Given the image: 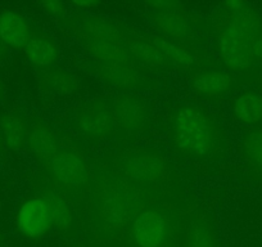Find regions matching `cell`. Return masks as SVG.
Segmentation results:
<instances>
[{
    "mask_svg": "<svg viewBox=\"0 0 262 247\" xmlns=\"http://www.w3.org/2000/svg\"><path fill=\"white\" fill-rule=\"evenodd\" d=\"M213 45L228 69L247 71L262 64V17L246 2H226L211 19Z\"/></svg>",
    "mask_w": 262,
    "mask_h": 247,
    "instance_id": "6da1fadb",
    "label": "cell"
},
{
    "mask_svg": "<svg viewBox=\"0 0 262 247\" xmlns=\"http://www.w3.org/2000/svg\"><path fill=\"white\" fill-rule=\"evenodd\" d=\"M176 151L193 160H216L225 152L226 137L215 116L201 105H183L171 118Z\"/></svg>",
    "mask_w": 262,
    "mask_h": 247,
    "instance_id": "7a4b0ae2",
    "label": "cell"
},
{
    "mask_svg": "<svg viewBox=\"0 0 262 247\" xmlns=\"http://www.w3.org/2000/svg\"><path fill=\"white\" fill-rule=\"evenodd\" d=\"M142 184L122 173L104 174L94 183V203L100 223L108 231L130 227L145 208Z\"/></svg>",
    "mask_w": 262,
    "mask_h": 247,
    "instance_id": "3957f363",
    "label": "cell"
},
{
    "mask_svg": "<svg viewBox=\"0 0 262 247\" xmlns=\"http://www.w3.org/2000/svg\"><path fill=\"white\" fill-rule=\"evenodd\" d=\"M120 163V173L142 186H162L170 179L167 161L152 150H128L121 155Z\"/></svg>",
    "mask_w": 262,
    "mask_h": 247,
    "instance_id": "277c9868",
    "label": "cell"
},
{
    "mask_svg": "<svg viewBox=\"0 0 262 247\" xmlns=\"http://www.w3.org/2000/svg\"><path fill=\"white\" fill-rule=\"evenodd\" d=\"M44 168L60 190L79 191L89 183L90 171L84 156L70 146L60 145Z\"/></svg>",
    "mask_w": 262,
    "mask_h": 247,
    "instance_id": "5b68a950",
    "label": "cell"
},
{
    "mask_svg": "<svg viewBox=\"0 0 262 247\" xmlns=\"http://www.w3.org/2000/svg\"><path fill=\"white\" fill-rule=\"evenodd\" d=\"M156 29L162 37L180 44L191 45L194 40V22L181 3L162 2L153 4L150 13Z\"/></svg>",
    "mask_w": 262,
    "mask_h": 247,
    "instance_id": "8992f818",
    "label": "cell"
},
{
    "mask_svg": "<svg viewBox=\"0 0 262 247\" xmlns=\"http://www.w3.org/2000/svg\"><path fill=\"white\" fill-rule=\"evenodd\" d=\"M76 123L80 132L90 139L99 140L120 132L117 117L111 102L93 100L79 108Z\"/></svg>",
    "mask_w": 262,
    "mask_h": 247,
    "instance_id": "52a82bcc",
    "label": "cell"
},
{
    "mask_svg": "<svg viewBox=\"0 0 262 247\" xmlns=\"http://www.w3.org/2000/svg\"><path fill=\"white\" fill-rule=\"evenodd\" d=\"M170 237V224L162 211L144 209L131 224L135 247H165Z\"/></svg>",
    "mask_w": 262,
    "mask_h": 247,
    "instance_id": "ba28073f",
    "label": "cell"
},
{
    "mask_svg": "<svg viewBox=\"0 0 262 247\" xmlns=\"http://www.w3.org/2000/svg\"><path fill=\"white\" fill-rule=\"evenodd\" d=\"M16 223L25 237H44L53 228L52 209L47 198L35 196L25 201L17 213Z\"/></svg>",
    "mask_w": 262,
    "mask_h": 247,
    "instance_id": "9c48e42d",
    "label": "cell"
},
{
    "mask_svg": "<svg viewBox=\"0 0 262 247\" xmlns=\"http://www.w3.org/2000/svg\"><path fill=\"white\" fill-rule=\"evenodd\" d=\"M120 130L143 133L150 122V110L142 97L135 94H121L112 100Z\"/></svg>",
    "mask_w": 262,
    "mask_h": 247,
    "instance_id": "30bf717a",
    "label": "cell"
},
{
    "mask_svg": "<svg viewBox=\"0 0 262 247\" xmlns=\"http://www.w3.org/2000/svg\"><path fill=\"white\" fill-rule=\"evenodd\" d=\"M97 65L100 75L118 89L126 90L138 87L144 79L142 65L138 64L134 58H122Z\"/></svg>",
    "mask_w": 262,
    "mask_h": 247,
    "instance_id": "8fae6325",
    "label": "cell"
},
{
    "mask_svg": "<svg viewBox=\"0 0 262 247\" xmlns=\"http://www.w3.org/2000/svg\"><path fill=\"white\" fill-rule=\"evenodd\" d=\"M235 79L230 72L223 70L202 69L193 74L191 88L198 97L207 100H215L230 92Z\"/></svg>",
    "mask_w": 262,
    "mask_h": 247,
    "instance_id": "7c38bea8",
    "label": "cell"
},
{
    "mask_svg": "<svg viewBox=\"0 0 262 247\" xmlns=\"http://www.w3.org/2000/svg\"><path fill=\"white\" fill-rule=\"evenodd\" d=\"M239 155L252 181L262 183V123L246 128L239 140Z\"/></svg>",
    "mask_w": 262,
    "mask_h": 247,
    "instance_id": "4fadbf2b",
    "label": "cell"
},
{
    "mask_svg": "<svg viewBox=\"0 0 262 247\" xmlns=\"http://www.w3.org/2000/svg\"><path fill=\"white\" fill-rule=\"evenodd\" d=\"M27 145L34 157L44 166L57 153L62 143L57 133L49 125L37 121L29 128Z\"/></svg>",
    "mask_w": 262,
    "mask_h": 247,
    "instance_id": "5bb4252c",
    "label": "cell"
},
{
    "mask_svg": "<svg viewBox=\"0 0 262 247\" xmlns=\"http://www.w3.org/2000/svg\"><path fill=\"white\" fill-rule=\"evenodd\" d=\"M34 32L35 30L21 14L11 11L0 13V40L8 47L22 52Z\"/></svg>",
    "mask_w": 262,
    "mask_h": 247,
    "instance_id": "9a60e30c",
    "label": "cell"
},
{
    "mask_svg": "<svg viewBox=\"0 0 262 247\" xmlns=\"http://www.w3.org/2000/svg\"><path fill=\"white\" fill-rule=\"evenodd\" d=\"M231 117L247 128L262 123V94L256 90H243L231 103Z\"/></svg>",
    "mask_w": 262,
    "mask_h": 247,
    "instance_id": "2e32d148",
    "label": "cell"
},
{
    "mask_svg": "<svg viewBox=\"0 0 262 247\" xmlns=\"http://www.w3.org/2000/svg\"><path fill=\"white\" fill-rule=\"evenodd\" d=\"M22 53L26 55L27 59L40 67L50 66L59 57V50H58L55 43L45 35L39 34L37 31L34 32Z\"/></svg>",
    "mask_w": 262,
    "mask_h": 247,
    "instance_id": "e0dca14e",
    "label": "cell"
},
{
    "mask_svg": "<svg viewBox=\"0 0 262 247\" xmlns=\"http://www.w3.org/2000/svg\"><path fill=\"white\" fill-rule=\"evenodd\" d=\"M0 133L4 142L14 150H21L27 145L29 127L17 113L4 112L0 116Z\"/></svg>",
    "mask_w": 262,
    "mask_h": 247,
    "instance_id": "ac0fdd59",
    "label": "cell"
},
{
    "mask_svg": "<svg viewBox=\"0 0 262 247\" xmlns=\"http://www.w3.org/2000/svg\"><path fill=\"white\" fill-rule=\"evenodd\" d=\"M44 197L47 198L52 209L53 228L60 232L69 231L74 224L75 214L67 200L58 192H53V191L48 192Z\"/></svg>",
    "mask_w": 262,
    "mask_h": 247,
    "instance_id": "d6986e66",
    "label": "cell"
},
{
    "mask_svg": "<svg viewBox=\"0 0 262 247\" xmlns=\"http://www.w3.org/2000/svg\"><path fill=\"white\" fill-rule=\"evenodd\" d=\"M190 247H217L212 228L206 223H198L191 231Z\"/></svg>",
    "mask_w": 262,
    "mask_h": 247,
    "instance_id": "ffe728a7",
    "label": "cell"
},
{
    "mask_svg": "<svg viewBox=\"0 0 262 247\" xmlns=\"http://www.w3.org/2000/svg\"><path fill=\"white\" fill-rule=\"evenodd\" d=\"M48 85L55 92H71L74 89L76 83L72 80L71 75L63 74L62 71H58L57 74L49 76V79L45 80Z\"/></svg>",
    "mask_w": 262,
    "mask_h": 247,
    "instance_id": "44dd1931",
    "label": "cell"
},
{
    "mask_svg": "<svg viewBox=\"0 0 262 247\" xmlns=\"http://www.w3.org/2000/svg\"><path fill=\"white\" fill-rule=\"evenodd\" d=\"M3 146H4V139L3 137H2V133H0V155H2V152H3Z\"/></svg>",
    "mask_w": 262,
    "mask_h": 247,
    "instance_id": "7402d4cb",
    "label": "cell"
},
{
    "mask_svg": "<svg viewBox=\"0 0 262 247\" xmlns=\"http://www.w3.org/2000/svg\"><path fill=\"white\" fill-rule=\"evenodd\" d=\"M3 45H6V44H4V43L2 42V40H0V52H2V49H3V48H2V47H3Z\"/></svg>",
    "mask_w": 262,
    "mask_h": 247,
    "instance_id": "603a6c76",
    "label": "cell"
},
{
    "mask_svg": "<svg viewBox=\"0 0 262 247\" xmlns=\"http://www.w3.org/2000/svg\"><path fill=\"white\" fill-rule=\"evenodd\" d=\"M2 92H3V87H2V81H0V95H2Z\"/></svg>",
    "mask_w": 262,
    "mask_h": 247,
    "instance_id": "cb8c5ba5",
    "label": "cell"
}]
</instances>
